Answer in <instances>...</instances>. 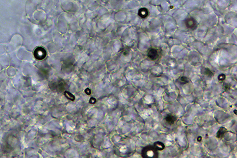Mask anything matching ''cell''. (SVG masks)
Listing matches in <instances>:
<instances>
[{
	"mask_svg": "<svg viewBox=\"0 0 237 158\" xmlns=\"http://www.w3.org/2000/svg\"><path fill=\"white\" fill-rule=\"evenodd\" d=\"M141 155L142 158H159V153L153 145H149L143 148Z\"/></svg>",
	"mask_w": 237,
	"mask_h": 158,
	"instance_id": "1",
	"label": "cell"
},
{
	"mask_svg": "<svg viewBox=\"0 0 237 158\" xmlns=\"http://www.w3.org/2000/svg\"><path fill=\"white\" fill-rule=\"evenodd\" d=\"M139 15L142 18H146V17H148L149 14V11L147 8H141L139 10Z\"/></svg>",
	"mask_w": 237,
	"mask_h": 158,
	"instance_id": "8",
	"label": "cell"
},
{
	"mask_svg": "<svg viewBox=\"0 0 237 158\" xmlns=\"http://www.w3.org/2000/svg\"><path fill=\"white\" fill-rule=\"evenodd\" d=\"M204 73L205 75H207L208 77H211L214 75V73L208 68H204Z\"/></svg>",
	"mask_w": 237,
	"mask_h": 158,
	"instance_id": "10",
	"label": "cell"
},
{
	"mask_svg": "<svg viewBox=\"0 0 237 158\" xmlns=\"http://www.w3.org/2000/svg\"><path fill=\"white\" fill-rule=\"evenodd\" d=\"M165 121L167 125H174V123H176V122L177 121V118L174 115L168 114L166 115Z\"/></svg>",
	"mask_w": 237,
	"mask_h": 158,
	"instance_id": "5",
	"label": "cell"
},
{
	"mask_svg": "<svg viewBox=\"0 0 237 158\" xmlns=\"http://www.w3.org/2000/svg\"><path fill=\"white\" fill-rule=\"evenodd\" d=\"M148 57L150 60L155 61L159 57V54L156 48H151L148 52Z\"/></svg>",
	"mask_w": 237,
	"mask_h": 158,
	"instance_id": "3",
	"label": "cell"
},
{
	"mask_svg": "<svg viewBox=\"0 0 237 158\" xmlns=\"http://www.w3.org/2000/svg\"><path fill=\"white\" fill-rule=\"evenodd\" d=\"M197 140H198V141H199V142L201 141V140H202V138H201V136H198V137Z\"/></svg>",
	"mask_w": 237,
	"mask_h": 158,
	"instance_id": "12",
	"label": "cell"
},
{
	"mask_svg": "<svg viewBox=\"0 0 237 158\" xmlns=\"http://www.w3.org/2000/svg\"><path fill=\"white\" fill-rule=\"evenodd\" d=\"M234 114L235 115H237V110H234Z\"/></svg>",
	"mask_w": 237,
	"mask_h": 158,
	"instance_id": "13",
	"label": "cell"
},
{
	"mask_svg": "<svg viewBox=\"0 0 237 158\" xmlns=\"http://www.w3.org/2000/svg\"><path fill=\"white\" fill-rule=\"evenodd\" d=\"M153 145L159 152L162 151L166 148V145H164V143H163L162 142L159 141H157L154 142L153 144Z\"/></svg>",
	"mask_w": 237,
	"mask_h": 158,
	"instance_id": "6",
	"label": "cell"
},
{
	"mask_svg": "<svg viewBox=\"0 0 237 158\" xmlns=\"http://www.w3.org/2000/svg\"><path fill=\"white\" fill-rule=\"evenodd\" d=\"M47 55L46 51H45L44 49L42 48H38L35 50L34 52V55L35 58L39 60H42L44 58L45 56Z\"/></svg>",
	"mask_w": 237,
	"mask_h": 158,
	"instance_id": "4",
	"label": "cell"
},
{
	"mask_svg": "<svg viewBox=\"0 0 237 158\" xmlns=\"http://www.w3.org/2000/svg\"><path fill=\"white\" fill-rule=\"evenodd\" d=\"M227 132L228 130L227 129H225V128H224V127H221L219 129V130H218V131L217 132V136L218 138H222L224 136L225 133H227Z\"/></svg>",
	"mask_w": 237,
	"mask_h": 158,
	"instance_id": "7",
	"label": "cell"
},
{
	"mask_svg": "<svg viewBox=\"0 0 237 158\" xmlns=\"http://www.w3.org/2000/svg\"><path fill=\"white\" fill-rule=\"evenodd\" d=\"M178 83H180L181 84H185L187 83H189V79L186 77H181L180 78L178 79L177 80Z\"/></svg>",
	"mask_w": 237,
	"mask_h": 158,
	"instance_id": "9",
	"label": "cell"
},
{
	"mask_svg": "<svg viewBox=\"0 0 237 158\" xmlns=\"http://www.w3.org/2000/svg\"><path fill=\"white\" fill-rule=\"evenodd\" d=\"M225 75L224 74H220V75H219V76H218V79H219V80H220V81H223V80L225 79Z\"/></svg>",
	"mask_w": 237,
	"mask_h": 158,
	"instance_id": "11",
	"label": "cell"
},
{
	"mask_svg": "<svg viewBox=\"0 0 237 158\" xmlns=\"http://www.w3.org/2000/svg\"><path fill=\"white\" fill-rule=\"evenodd\" d=\"M184 23L186 27L191 30H196L198 27V22L195 18L190 17L184 20Z\"/></svg>",
	"mask_w": 237,
	"mask_h": 158,
	"instance_id": "2",
	"label": "cell"
}]
</instances>
